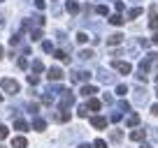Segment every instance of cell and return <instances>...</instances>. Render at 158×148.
I'll use <instances>...</instances> for the list:
<instances>
[{"mask_svg":"<svg viewBox=\"0 0 158 148\" xmlns=\"http://www.w3.org/2000/svg\"><path fill=\"white\" fill-rule=\"evenodd\" d=\"M28 84L30 86H37L40 84V76H37V74H28Z\"/></svg>","mask_w":158,"mask_h":148,"instance_id":"obj_31","label":"cell"},{"mask_svg":"<svg viewBox=\"0 0 158 148\" xmlns=\"http://www.w3.org/2000/svg\"><path fill=\"white\" fill-rule=\"evenodd\" d=\"M98 79H100V84L109 86V84H114V81H116V76H114V74H109L107 69H98Z\"/></svg>","mask_w":158,"mask_h":148,"instance_id":"obj_7","label":"cell"},{"mask_svg":"<svg viewBox=\"0 0 158 148\" xmlns=\"http://www.w3.org/2000/svg\"><path fill=\"white\" fill-rule=\"evenodd\" d=\"M118 111H126V114H128V111H130V104L128 102H118Z\"/></svg>","mask_w":158,"mask_h":148,"instance_id":"obj_36","label":"cell"},{"mask_svg":"<svg viewBox=\"0 0 158 148\" xmlns=\"http://www.w3.org/2000/svg\"><path fill=\"white\" fill-rule=\"evenodd\" d=\"M28 109H30V114H37V104H35V102L28 104Z\"/></svg>","mask_w":158,"mask_h":148,"instance_id":"obj_43","label":"cell"},{"mask_svg":"<svg viewBox=\"0 0 158 148\" xmlns=\"http://www.w3.org/2000/svg\"><path fill=\"white\" fill-rule=\"evenodd\" d=\"M91 125H93L95 130H105L107 127V118H105V116H93V118H91Z\"/></svg>","mask_w":158,"mask_h":148,"instance_id":"obj_9","label":"cell"},{"mask_svg":"<svg viewBox=\"0 0 158 148\" xmlns=\"http://www.w3.org/2000/svg\"><path fill=\"white\" fill-rule=\"evenodd\" d=\"M93 51H91V49H84V51H81V53H79V60H91V58H93Z\"/></svg>","mask_w":158,"mask_h":148,"instance_id":"obj_24","label":"cell"},{"mask_svg":"<svg viewBox=\"0 0 158 148\" xmlns=\"http://www.w3.org/2000/svg\"><path fill=\"white\" fill-rule=\"evenodd\" d=\"M44 5H47L44 0H35V7H37V10H44Z\"/></svg>","mask_w":158,"mask_h":148,"instance_id":"obj_42","label":"cell"},{"mask_svg":"<svg viewBox=\"0 0 158 148\" xmlns=\"http://www.w3.org/2000/svg\"><path fill=\"white\" fill-rule=\"evenodd\" d=\"M109 139H112V141H121V139H123L121 130H112V132H109Z\"/></svg>","mask_w":158,"mask_h":148,"instance_id":"obj_25","label":"cell"},{"mask_svg":"<svg viewBox=\"0 0 158 148\" xmlns=\"http://www.w3.org/2000/svg\"><path fill=\"white\" fill-rule=\"evenodd\" d=\"M139 14H142V7H133V10L128 12V19H137Z\"/></svg>","mask_w":158,"mask_h":148,"instance_id":"obj_27","label":"cell"},{"mask_svg":"<svg viewBox=\"0 0 158 148\" xmlns=\"http://www.w3.org/2000/svg\"><path fill=\"white\" fill-rule=\"evenodd\" d=\"M86 107H89V111H100L102 102H100V99H95V97H89V104H86Z\"/></svg>","mask_w":158,"mask_h":148,"instance_id":"obj_14","label":"cell"},{"mask_svg":"<svg viewBox=\"0 0 158 148\" xmlns=\"http://www.w3.org/2000/svg\"><path fill=\"white\" fill-rule=\"evenodd\" d=\"M126 93H128V86H126V84H118L116 86V95H118V97H126Z\"/></svg>","mask_w":158,"mask_h":148,"instance_id":"obj_26","label":"cell"},{"mask_svg":"<svg viewBox=\"0 0 158 148\" xmlns=\"http://www.w3.org/2000/svg\"><path fill=\"white\" fill-rule=\"evenodd\" d=\"M121 42H123V35H121V33H114V35H109V37H107V44L109 46H116V44H121Z\"/></svg>","mask_w":158,"mask_h":148,"instance_id":"obj_10","label":"cell"},{"mask_svg":"<svg viewBox=\"0 0 158 148\" xmlns=\"http://www.w3.org/2000/svg\"><path fill=\"white\" fill-rule=\"evenodd\" d=\"M102 102H105V104H112V102H114V97H112L109 93H105V95H102Z\"/></svg>","mask_w":158,"mask_h":148,"instance_id":"obj_38","label":"cell"},{"mask_svg":"<svg viewBox=\"0 0 158 148\" xmlns=\"http://www.w3.org/2000/svg\"><path fill=\"white\" fill-rule=\"evenodd\" d=\"M0 86H2V90H5L7 95H16L21 90L19 81H14V79H2V81H0Z\"/></svg>","mask_w":158,"mask_h":148,"instance_id":"obj_2","label":"cell"},{"mask_svg":"<svg viewBox=\"0 0 158 148\" xmlns=\"http://www.w3.org/2000/svg\"><path fill=\"white\" fill-rule=\"evenodd\" d=\"M158 63V53H147L144 60L139 63V69H137V79L139 81H147V74L151 72V65Z\"/></svg>","mask_w":158,"mask_h":148,"instance_id":"obj_1","label":"cell"},{"mask_svg":"<svg viewBox=\"0 0 158 148\" xmlns=\"http://www.w3.org/2000/svg\"><path fill=\"white\" fill-rule=\"evenodd\" d=\"M114 7H116V12H123V10H126L123 0H116V5H114Z\"/></svg>","mask_w":158,"mask_h":148,"instance_id":"obj_39","label":"cell"},{"mask_svg":"<svg viewBox=\"0 0 158 148\" xmlns=\"http://www.w3.org/2000/svg\"><path fill=\"white\" fill-rule=\"evenodd\" d=\"M30 40H35V42H37V40H42V30H40V28L30 30Z\"/></svg>","mask_w":158,"mask_h":148,"instance_id":"obj_28","label":"cell"},{"mask_svg":"<svg viewBox=\"0 0 158 148\" xmlns=\"http://www.w3.org/2000/svg\"><path fill=\"white\" fill-rule=\"evenodd\" d=\"M147 102H149V93H147V88H137V90H135V104L144 107Z\"/></svg>","mask_w":158,"mask_h":148,"instance_id":"obj_6","label":"cell"},{"mask_svg":"<svg viewBox=\"0 0 158 148\" xmlns=\"http://www.w3.org/2000/svg\"><path fill=\"white\" fill-rule=\"evenodd\" d=\"M7 134H10L7 125H0V141H2V139H7Z\"/></svg>","mask_w":158,"mask_h":148,"instance_id":"obj_33","label":"cell"},{"mask_svg":"<svg viewBox=\"0 0 158 148\" xmlns=\"http://www.w3.org/2000/svg\"><path fill=\"white\" fill-rule=\"evenodd\" d=\"M123 16H121V14H112V16H109V23H112V25H123Z\"/></svg>","mask_w":158,"mask_h":148,"instance_id":"obj_19","label":"cell"},{"mask_svg":"<svg viewBox=\"0 0 158 148\" xmlns=\"http://www.w3.org/2000/svg\"><path fill=\"white\" fill-rule=\"evenodd\" d=\"M47 76H49V81H60L65 74H63V69H60V67H51L49 72H47Z\"/></svg>","mask_w":158,"mask_h":148,"instance_id":"obj_8","label":"cell"},{"mask_svg":"<svg viewBox=\"0 0 158 148\" xmlns=\"http://www.w3.org/2000/svg\"><path fill=\"white\" fill-rule=\"evenodd\" d=\"M144 134H147V130H133V132H130V139H133V141H142Z\"/></svg>","mask_w":158,"mask_h":148,"instance_id":"obj_17","label":"cell"},{"mask_svg":"<svg viewBox=\"0 0 158 148\" xmlns=\"http://www.w3.org/2000/svg\"><path fill=\"white\" fill-rule=\"evenodd\" d=\"M14 130H19V132H26V130H28V123H26L23 118H16V120H14Z\"/></svg>","mask_w":158,"mask_h":148,"instance_id":"obj_18","label":"cell"},{"mask_svg":"<svg viewBox=\"0 0 158 148\" xmlns=\"http://www.w3.org/2000/svg\"><path fill=\"white\" fill-rule=\"evenodd\" d=\"M16 65H19L21 69H26V67H28V63H26V58H19V60H16Z\"/></svg>","mask_w":158,"mask_h":148,"instance_id":"obj_40","label":"cell"},{"mask_svg":"<svg viewBox=\"0 0 158 148\" xmlns=\"http://www.w3.org/2000/svg\"><path fill=\"white\" fill-rule=\"evenodd\" d=\"M77 114H79V118H86V116H89V107H86V104H81Z\"/></svg>","mask_w":158,"mask_h":148,"instance_id":"obj_29","label":"cell"},{"mask_svg":"<svg viewBox=\"0 0 158 148\" xmlns=\"http://www.w3.org/2000/svg\"><path fill=\"white\" fill-rule=\"evenodd\" d=\"M118 120H121V114H118V111H114V114H112V123H118Z\"/></svg>","mask_w":158,"mask_h":148,"instance_id":"obj_41","label":"cell"},{"mask_svg":"<svg viewBox=\"0 0 158 148\" xmlns=\"http://www.w3.org/2000/svg\"><path fill=\"white\" fill-rule=\"evenodd\" d=\"M149 28L153 30V33H158V12H156V7H149Z\"/></svg>","mask_w":158,"mask_h":148,"instance_id":"obj_5","label":"cell"},{"mask_svg":"<svg viewBox=\"0 0 158 148\" xmlns=\"http://www.w3.org/2000/svg\"><path fill=\"white\" fill-rule=\"evenodd\" d=\"M74 104V95H72V90H68L65 88L63 93H60V102H58V109H70Z\"/></svg>","mask_w":158,"mask_h":148,"instance_id":"obj_3","label":"cell"},{"mask_svg":"<svg viewBox=\"0 0 158 148\" xmlns=\"http://www.w3.org/2000/svg\"><path fill=\"white\" fill-rule=\"evenodd\" d=\"M151 111H153V116H158V104H153V107H151Z\"/></svg>","mask_w":158,"mask_h":148,"instance_id":"obj_46","label":"cell"},{"mask_svg":"<svg viewBox=\"0 0 158 148\" xmlns=\"http://www.w3.org/2000/svg\"><path fill=\"white\" fill-rule=\"evenodd\" d=\"M142 148H149V146H142Z\"/></svg>","mask_w":158,"mask_h":148,"instance_id":"obj_50","label":"cell"},{"mask_svg":"<svg viewBox=\"0 0 158 148\" xmlns=\"http://www.w3.org/2000/svg\"><path fill=\"white\" fill-rule=\"evenodd\" d=\"M93 148H107V141H102V139H95V141H93Z\"/></svg>","mask_w":158,"mask_h":148,"instance_id":"obj_35","label":"cell"},{"mask_svg":"<svg viewBox=\"0 0 158 148\" xmlns=\"http://www.w3.org/2000/svg\"><path fill=\"white\" fill-rule=\"evenodd\" d=\"M112 67L116 69L118 74H130V72H133V65H130L128 60H114Z\"/></svg>","mask_w":158,"mask_h":148,"instance_id":"obj_4","label":"cell"},{"mask_svg":"<svg viewBox=\"0 0 158 148\" xmlns=\"http://www.w3.org/2000/svg\"><path fill=\"white\" fill-rule=\"evenodd\" d=\"M33 130L44 132V130H47V120H44V118H35V120H33Z\"/></svg>","mask_w":158,"mask_h":148,"instance_id":"obj_13","label":"cell"},{"mask_svg":"<svg viewBox=\"0 0 158 148\" xmlns=\"http://www.w3.org/2000/svg\"><path fill=\"white\" fill-rule=\"evenodd\" d=\"M42 51L51 53V51H54V44H51V42H42Z\"/></svg>","mask_w":158,"mask_h":148,"instance_id":"obj_34","label":"cell"},{"mask_svg":"<svg viewBox=\"0 0 158 148\" xmlns=\"http://www.w3.org/2000/svg\"><path fill=\"white\" fill-rule=\"evenodd\" d=\"M151 42H153V44H158V33H153V37H151Z\"/></svg>","mask_w":158,"mask_h":148,"instance_id":"obj_45","label":"cell"},{"mask_svg":"<svg viewBox=\"0 0 158 148\" xmlns=\"http://www.w3.org/2000/svg\"><path fill=\"white\" fill-rule=\"evenodd\" d=\"M79 93L84 95V97H93V95L98 93V88H95V86H89V84H86V86H81V90H79Z\"/></svg>","mask_w":158,"mask_h":148,"instance_id":"obj_11","label":"cell"},{"mask_svg":"<svg viewBox=\"0 0 158 148\" xmlns=\"http://www.w3.org/2000/svg\"><path fill=\"white\" fill-rule=\"evenodd\" d=\"M151 137H153V139L158 141V127H151Z\"/></svg>","mask_w":158,"mask_h":148,"instance_id":"obj_44","label":"cell"},{"mask_svg":"<svg viewBox=\"0 0 158 148\" xmlns=\"http://www.w3.org/2000/svg\"><path fill=\"white\" fill-rule=\"evenodd\" d=\"M56 120H58V123H68V120H70V114L65 111V109H60V114H56Z\"/></svg>","mask_w":158,"mask_h":148,"instance_id":"obj_21","label":"cell"},{"mask_svg":"<svg viewBox=\"0 0 158 148\" xmlns=\"http://www.w3.org/2000/svg\"><path fill=\"white\" fill-rule=\"evenodd\" d=\"M0 2H5V0H0Z\"/></svg>","mask_w":158,"mask_h":148,"instance_id":"obj_51","label":"cell"},{"mask_svg":"<svg viewBox=\"0 0 158 148\" xmlns=\"http://www.w3.org/2000/svg\"><path fill=\"white\" fill-rule=\"evenodd\" d=\"M19 42H21V35H14V37H10V44H12V46H16Z\"/></svg>","mask_w":158,"mask_h":148,"instance_id":"obj_37","label":"cell"},{"mask_svg":"<svg viewBox=\"0 0 158 148\" xmlns=\"http://www.w3.org/2000/svg\"><path fill=\"white\" fill-rule=\"evenodd\" d=\"M2 56H5V49H2V46H0V58H2Z\"/></svg>","mask_w":158,"mask_h":148,"instance_id":"obj_48","label":"cell"},{"mask_svg":"<svg viewBox=\"0 0 158 148\" xmlns=\"http://www.w3.org/2000/svg\"><path fill=\"white\" fill-rule=\"evenodd\" d=\"M79 148H93V146H91V143H81Z\"/></svg>","mask_w":158,"mask_h":148,"instance_id":"obj_47","label":"cell"},{"mask_svg":"<svg viewBox=\"0 0 158 148\" xmlns=\"http://www.w3.org/2000/svg\"><path fill=\"white\" fill-rule=\"evenodd\" d=\"M126 53H128L130 58H137V56H139V49H137V44H128V49H126Z\"/></svg>","mask_w":158,"mask_h":148,"instance_id":"obj_20","label":"cell"},{"mask_svg":"<svg viewBox=\"0 0 158 148\" xmlns=\"http://www.w3.org/2000/svg\"><path fill=\"white\" fill-rule=\"evenodd\" d=\"M95 12H98L100 16H107V12H109V10H107V5H98V7H95Z\"/></svg>","mask_w":158,"mask_h":148,"instance_id":"obj_32","label":"cell"},{"mask_svg":"<svg viewBox=\"0 0 158 148\" xmlns=\"http://www.w3.org/2000/svg\"><path fill=\"white\" fill-rule=\"evenodd\" d=\"M156 95H158V90H156Z\"/></svg>","mask_w":158,"mask_h":148,"instance_id":"obj_53","label":"cell"},{"mask_svg":"<svg viewBox=\"0 0 158 148\" xmlns=\"http://www.w3.org/2000/svg\"><path fill=\"white\" fill-rule=\"evenodd\" d=\"M77 42L79 44H86V42H89V35L86 33H77Z\"/></svg>","mask_w":158,"mask_h":148,"instance_id":"obj_30","label":"cell"},{"mask_svg":"<svg viewBox=\"0 0 158 148\" xmlns=\"http://www.w3.org/2000/svg\"><path fill=\"white\" fill-rule=\"evenodd\" d=\"M54 58H58V60H63V63H70V56L68 53H65V51H54Z\"/></svg>","mask_w":158,"mask_h":148,"instance_id":"obj_22","label":"cell"},{"mask_svg":"<svg viewBox=\"0 0 158 148\" xmlns=\"http://www.w3.org/2000/svg\"><path fill=\"white\" fill-rule=\"evenodd\" d=\"M0 99H2V95H0Z\"/></svg>","mask_w":158,"mask_h":148,"instance_id":"obj_52","label":"cell"},{"mask_svg":"<svg viewBox=\"0 0 158 148\" xmlns=\"http://www.w3.org/2000/svg\"><path fill=\"white\" fill-rule=\"evenodd\" d=\"M65 10H68L70 14H79V2H77V0H68V5H65Z\"/></svg>","mask_w":158,"mask_h":148,"instance_id":"obj_15","label":"cell"},{"mask_svg":"<svg viewBox=\"0 0 158 148\" xmlns=\"http://www.w3.org/2000/svg\"><path fill=\"white\" fill-rule=\"evenodd\" d=\"M126 125H128V127H137V125H139V116L137 114H130L128 118H126Z\"/></svg>","mask_w":158,"mask_h":148,"instance_id":"obj_16","label":"cell"},{"mask_svg":"<svg viewBox=\"0 0 158 148\" xmlns=\"http://www.w3.org/2000/svg\"><path fill=\"white\" fill-rule=\"evenodd\" d=\"M33 72H35V74L44 72V63H42V60H33Z\"/></svg>","mask_w":158,"mask_h":148,"instance_id":"obj_23","label":"cell"},{"mask_svg":"<svg viewBox=\"0 0 158 148\" xmlns=\"http://www.w3.org/2000/svg\"><path fill=\"white\" fill-rule=\"evenodd\" d=\"M2 25H5V21H2V16H0V28H2Z\"/></svg>","mask_w":158,"mask_h":148,"instance_id":"obj_49","label":"cell"},{"mask_svg":"<svg viewBox=\"0 0 158 148\" xmlns=\"http://www.w3.org/2000/svg\"><path fill=\"white\" fill-rule=\"evenodd\" d=\"M28 146V139L26 137H14L12 139V148H26Z\"/></svg>","mask_w":158,"mask_h":148,"instance_id":"obj_12","label":"cell"}]
</instances>
